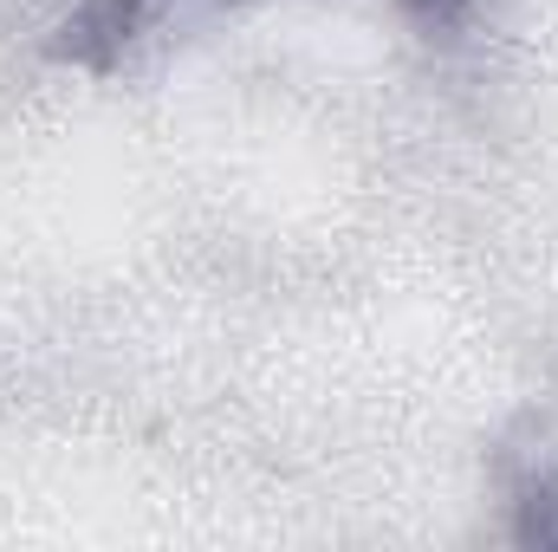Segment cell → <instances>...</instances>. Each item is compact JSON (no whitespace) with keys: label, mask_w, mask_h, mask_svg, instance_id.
Masks as SVG:
<instances>
[{"label":"cell","mask_w":558,"mask_h":552,"mask_svg":"<svg viewBox=\"0 0 558 552\" xmlns=\"http://www.w3.org/2000/svg\"><path fill=\"white\" fill-rule=\"evenodd\" d=\"M149 7H156V0H78V7L59 20V33L46 39V59L85 65V72H111V65L124 59V46L143 33Z\"/></svg>","instance_id":"obj_1"},{"label":"cell","mask_w":558,"mask_h":552,"mask_svg":"<svg viewBox=\"0 0 558 552\" xmlns=\"http://www.w3.org/2000/svg\"><path fill=\"white\" fill-rule=\"evenodd\" d=\"M513 540L520 547H539V552H558V468H539V475L520 481Z\"/></svg>","instance_id":"obj_2"},{"label":"cell","mask_w":558,"mask_h":552,"mask_svg":"<svg viewBox=\"0 0 558 552\" xmlns=\"http://www.w3.org/2000/svg\"><path fill=\"white\" fill-rule=\"evenodd\" d=\"M403 7L416 13L422 26H448V20H461V7H468V0H403Z\"/></svg>","instance_id":"obj_3"}]
</instances>
